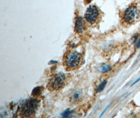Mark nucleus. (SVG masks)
<instances>
[{"label": "nucleus", "instance_id": "nucleus-1", "mask_svg": "<svg viewBox=\"0 0 140 118\" xmlns=\"http://www.w3.org/2000/svg\"><path fill=\"white\" fill-rule=\"evenodd\" d=\"M82 60V55L76 50L68 51L64 58V62L66 67L70 69H75L80 67Z\"/></svg>", "mask_w": 140, "mask_h": 118}, {"label": "nucleus", "instance_id": "nucleus-2", "mask_svg": "<svg viewBox=\"0 0 140 118\" xmlns=\"http://www.w3.org/2000/svg\"><path fill=\"white\" fill-rule=\"evenodd\" d=\"M100 16L99 9L94 5H91L89 7L86 12L85 18L86 21L90 24L93 25L97 23Z\"/></svg>", "mask_w": 140, "mask_h": 118}, {"label": "nucleus", "instance_id": "nucleus-3", "mask_svg": "<svg viewBox=\"0 0 140 118\" xmlns=\"http://www.w3.org/2000/svg\"><path fill=\"white\" fill-rule=\"evenodd\" d=\"M37 106H38L37 100H33V99L27 100L23 105L22 108L21 112L23 116L26 117H29L34 115Z\"/></svg>", "mask_w": 140, "mask_h": 118}, {"label": "nucleus", "instance_id": "nucleus-4", "mask_svg": "<svg viewBox=\"0 0 140 118\" xmlns=\"http://www.w3.org/2000/svg\"><path fill=\"white\" fill-rule=\"evenodd\" d=\"M139 14V11L136 6H131L125 11L123 19L127 23L132 24L138 20Z\"/></svg>", "mask_w": 140, "mask_h": 118}, {"label": "nucleus", "instance_id": "nucleus-5", "mask_svg": "<svg viewBox=\"0 0 140 118\" xmlns=\"http://www.w3.org/2000/svg\"><path fill=\"white\" fill-rule=\"evenodd\" d=\"M66 77L63 73L56 75L50 80L48 83V88L51 90H57L61 88L64 84Z\"/></svg>", "mask_w": 140, "mask_h": 118}, {"label": "nucleus", "instance_id": "nucleus-6", "mask_svg": "<svg viewBox=\"0 0 140 118\" xmlns=\"http://www.w3.org/2000/svg\"><path fill=\"white\" fill-rule=\"evenodd\" d=\"M83 95L82 91L80 89H77L74 91L71 96L70 100L72 103H77L80 101Z\"/></svg>", "mask_w": 140, "mask_h": 118}, {"label": "nucleus", "instance_id": "nucleus-7", "mask_svg": "<svg viewBox=\"0 0 140 118\" xmlns=\"http://www.w3.org/2000/svg\"><path fill=\"white\" fill-rule=\"evenodd\" d=\"M84 30L83 21L81 17H78L76 22L75 24V30L78 33H82Z\"/></svg>", "mask_w": 140, "mask_h": 118}, {"label": "nucleus", "instance_id": "nucleus-8", "mask_svg": "<svg viewBox=\"0 0 140 118\" xmlns=\"http://www.w3.org/2000/svg\"><path fill=\"white\" fill-rule=\"evenodd\" d=\"M43 87H38L35 88L32 91V95L34 97H38L41 93L43 91Z\"/></svg>", "mask_w": 140, "mask_h": 118}, {"label": "nucleus", "instance_id": "nucleus-9", "mask_svg": "<svg viewBox=\"0 0 140 118\" xmlns=\"http://www.w3.org/2000/svg\"><path fill=\"white\" fill-rule=\"evenodd\" d=\"M106 83H107L106 80H104L103 81L101 82L98 86V87L97 88V89H96L97 92H101V91L103 90L105 88V87L106 86Z\"/></svg>", "mask_w": 140, "mask_h": 118}, {"label": "nucleus", "instance_id": "nucleus-10", "mask_svg": "<svg viewBox=\"0 0 140 118\" xmlns=\"http://www.w3.org/2000/svg\"><path fill=\"white\" fill-rule=\"evenodd\" d=\"M111 69V67L109 65H102L99 68V71L101 73H105V72H109V71H110Z\"/></svg>", "mask_w": 140, "mask_h": 118}, {"label": "nucleus", "instance_id": "nucleus-11", "mask_svg": "<svg viewBox=\"0 0 140 118\" xmlns=\"http://www.w3.org/2000/svg\"><path fill=\"white\" fill-rule=\"evenodd\" d=\"M72 111L67 110L66 111H65L64 112H63L62 115L63 117H64L65 118H67V117H68L70 116L72 114Z\"/></svg>", "mask_w": 140, "mask_h": 118}, {"label": "nucleus", "instance_id": "nucleus-12", "mask_svg": "<svg viewBox=\"0 0 140 118\" xmlns=\"http://www.w3.org/2000/svg\"><path fill=\"white\" fill-rule=\"evenodd\" d=\"M92 1H93V0H84V3H85L86 5H87L90 3L92 2Z\"/></svg>", "mask_w": 140, "mask_h": 118}, {"label": "nucleus", "instance_id": "nucleus-13", "mask_svg": "<svg viewBox=\"0 0 140 118\" xmlns=\"http://www.w3.org/2000/svg\"><path fill=\"white\" fill-rule=\"evenodd\" d=\"M110 106V105H108V106H107V107H106V108H105V109L104 110V111L103 112H102V114H101V115L100 116V117H101V116H102V115H103L104 114V113H105V111H106V110H107V109H108V108H109V107Z\"/></svg>", "mask_w": 140, "mask_h": 118}, {"label": "nucleus", "instance_id": "nucleus-14", "mask_svg": "<svg viewBox=\"0 0 140 118\" xmlns=\"http://www.w3.org/2000/svg\"><path fill=\"white\" fill-rule=\"evenodd\" d=\"M136 46H137V48H140V37L139 39L138 40V41L137 42Z\"/></svg>", "mask_w": 140, "mask_h": 118}]
</instances>
